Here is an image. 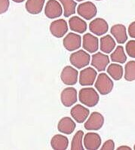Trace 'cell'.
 I'll return each mask as SVG.
<instances>
[{"label": "cell", "mask_w": 135, "mask_h": 150, "mask_svg": "<svg viewBox=\"0 0 135 150\" xmlns=\"http://www.w3.org/2000/svg\"><path fill=\"white\" fill-rule=\"evenodd\" d=\"M84 137V132L82 131H78L76 133L73 137L71 143L72 150H83L84 147L82 145V138Z\"/></svg>", "instance_id": "obj_27"}, {"label": "cell", "mask_w": 135, "mask_h": 150, "mask_svg": "<svg viewBox=\"0 0 135 150\" xmlns=\"http://www.w3.org/2000/svg\"><path fill=\"white\" fill-rule=\"evenodd\" d=\"M128 55L132 58H135V40H130L125 46Z\"/></svg>", "instance_id": "obj_28"}, {"label": "cell", "mask_w": 135, "mask_h": 150, "mask_svg": "<svg viewBox=\"0 0 135 150\" xmlns=\"http://www.w3.org/2000/svg\"><path fill=\"white\" fill-rule=\"evenodd\" d=\"M111 60L114 63H118V64H124L127 60V57L124 53V48L122 46H117L115 49V51L111 54L110 55Z\"/></svg>", "instance_id": "obj_24"}, {"label": "cell", "mask_w": 135, "mask_h": 150, "mask_svg": "<svg viewBox=\"0 0 135 150\" xmlns=\"http://www.w3.org/2000/svg\"><path fill=\"white\" fill-rule=\"evenodd\" d=\"M69 61L73 67L77 69H82L87 67L91 61V56L83 50H79L71 54L69 57Z\"/></svg>", "instance_id": "obj_3"}, {"label": "cell", "mask_w": 135, "mask_h": 150, "mask_svg": "<svg viewBox=\"0 0 135 150\" xmlns=\"http://www.w3.org/2000/svg\"><path fill=\"white\" fill-rule=\"evenodd\" d=\"M45 0H27L25 5L27 12L32 14L41 13Z\"/></svg>", "instance_id": "obj_22"}, {"label": "cell", "mask_w": 135, "mask_h": 150, "mask_svg": "<svg viewBox=\"0 0 135 150\" xmlns=\"http://www.w3.org/2000/svg\"><path fill=\"white\" fill-rule=\"evenodd\" d=\"M110 64V57L107 54L98 52L91 57V66L99 72L104 71Z\"/></svg>", "instance_id": "obj_13"}, {"label": "cell", "mask_w": 135, "mask_h": 150, "mask_svg": "<svg viewBox=\"0 0 135 150\" xmlns=\"http://www.w3.org/2000/svg\"><path fill=\"white\" fill-rule=\"evenodd\" d=\"M102 150H113L115 149V143L112 139H108L103 143L101 147Z\"/></svg>", "instance_id": "obj_30"}, {"label": "cell", "mask_w": 135, "mask_h": 150, "mask_svg": "<svg viewBox=\"0 0 135 150\" xmlns=\"http://www.w3.org/2000/svg\"><path fill=\"white\" fill-rule=\"evenodd\" d=\"M124 79L128 81L135 80V61L131 60L124 67Z\"/></svg>", "instance_id": "obj_26"}, {"label": "cell", "mask_w": 135, "mask_h": 150, "mask_svg": "<svg viewBox=\"0 0 135 150\" xmlns=\"http://www.w3.org/2000/svg\"><path fill=\"white\" fill-rule=\"evenodd\" d=\"M77 2H82V1H85V0H76Z\"/></svg>", "instance_id": "obj_34"}, {"label": "cell", "mask_w": 135, "mask_h": 150, "mask_svg": "<svg viewBox=\"0 0 135 150\" xmlns=\"http://www.w3.org/2000/svg\"><path fill=\"white\" fill-rule=\"evenodd\" d=\"M118 150H131V147L128 146H122L118 147Z\"/></svg>", "instance_id": "obj_32"}, {"label": "cell", "mask_w": 135, "mask_h": 150, "mask_svg": "<svg viewBox=\"0 0 135 150\" xmlns=\"http://www.w3.org/2000/svg\"><path fill=\"white\" fill-rule=\"evenodd\" d=\"M134 149H135V145H134Z\"/></svg>", "instance_id": "obj_35"}, {"label": "cell", "mask_w": 135, "mask_h": 150, "mask_svg": "<svg viewBox=\"0 0 135 150\" xmlns=\"http://www.w3.org/2000/svg\"><path fill=\"white\" fill-rule=\"evenodd\" d=\"M45 14L49 19H54L61 17L63 14V8L60 2L57 0H49L45 8Z\"/></svg>", "instance_id": "obj_7"}, {"label": "cell", "mask_w": 135, "mask_h": 150, "mask_svg": "<svg viewBox=\"0 0 135 150\" xmlns=\"http://www.w3.org/2000/svg\"><path fill=\"white\" fill-rule=\"evenodd\" d=\"M89 30L96 35H102L108 32L109 25L103 18H95L89 24Z\"/></svg>", "instance_id": "obj_11"}, {"label": "cell", "mask_w": 135, "mask_h": 150, "mask_svg": "<svg viewBox=\"0 0 135 150\" xmlns=\"http://www.w3.org/2000/svg\"><path fill=\"white\" fill-rule=\"evenodd\" d=\"M57 129L61 133L64 134H71L76 129V123L69 117H64L59 121Z\"/></svg>", "instance_id": "obj_18"}, {"label": "cell", "mask_w": 135, "mask_h": 150, "mask_svg": "<svg viewBox=\"0 0 135 150\" xmlns=\"http://www.w3.org/2000/svg\"><path fill=\"white\" fill-rule=\"evenodd\" d=\"M77 12L79 16L89 21L96 16L98 14V8L93 2H86L79 4L77 8Z\"/></svg>", "instance_id": "obj_4"}, {"label": "cell", "mask_w": 135, "mask_h": 150, "mask_svg": "<svg viewBox=\"0 0 135 150\" xmlns=\"http://www.w3.org/2000/svg\"><path fill=\"white\" fill-rule=\"evenodd\" d=\"M9 6V0H0V14L6 13L8 10Z\"/></svg>", "instance_id": "obj_29"}, {"label": "cell", "mask_w": 135, "mask_h": 150, "mask_svg": "<svg viewBox=\"0 0 135 150\" xmlns=\"http://www.w3.org/2000/svg\"><path fill=\"white\" fill-rule=\"evenodd\" d=\"M97 78V71L92 67H87L79 73V84L82 86H90Z\"/></svg>", "instance_id": "obj_8"}, {"label": "cell", "mask_w": 135, "mask_h": 150, "mask_svg": "<svg viewBox=\"0 0 135 150\" xmlns=\"http://www.w3.org/2000/svg\"><path fill=\"white\" fill-rule=\"evenodd\" d=\"M82 46L84 49L89 53H94L98 51L99 48V39L91 33L86 34L83 36Z\"/></svg>", "instance_id": "obj_15"}, {"label": "cell", "mask_w": 135, "mask_h": 150, "mask_svg": "<svg viewBox=\"0 0 135 150\" xmlns=\"http://www.w3.org/2000/svg\"><path fill=\"white\" fill-rule=\"evenodd\" d=\"M89 113L90 111L88 109L79 104L73 106L70 111L71 116L78 123H83L88 117Z\"/></svg>", "instance_id": "obj_16"}, {"label": "cell", "mask_w": 135, "mask_h": 150, "mask_svg": "<svg viewBox=\"0 0 135 150\" xmlns=\"http://www.w3.org/2000/svg\"><path fill=\"white\" fill-rule=\"evenodd\" d=\"M100 144H101V138L97 133H88L84 137V146L86 149H98L100 146Z\"/></svg>", "instance_id": "obj_14"}, {"label": "cell", "mask_w": 135, "mask_h": 150, "mask_svg": "<svg viewBox=\"0 0 135 150\" xmlns=\"http://www.w3.org/2000/svg\"><path fill=\"white\" fill-rule=\"evenodd\" d=\"M100 47L102 52L110 54L116 48V42L110 35H106L100 39Z\"/></svg>", "instance_id": "obj_21"}, {"label": "cell", "mask_w": 135, "mask_h": 150, "mask_svg": "<svg viewBox=\"0 0 135 150\" xmlns=\"http://www.w3.org/2000/svg\"><path fill=\"white\" fill-rule=\"evenodd\" d=\"M96 1H101V0H96Z\"/></svg>", "instance_id": "obj_36"}, {"label": "cell", "mask_w": 135, "mask_h": 150, "mask_svg": "<svg viewBox=\"0 0 135 150\" xmlns=\"http://www.w3.org/2000/svg\"><path fill=\"white\" fill-rule=\"evenodd\" d=\"M63 44L67 51H74L81 47L82 38L78 34L69 33L63 40Z\"/></svg>", "instance_id": "obj_9"}, {"label": "cell", "mask_w": 135, "mask_h": 150, "mask_svg": "<svg viewBox=\"0 0 135 150\" xmlns=\"http://www.w3.org/2000/svg\"><path fill=\"white\" fill-rule=\"evenodd\" d=\"M78 99L82 104L88 107H94L99 102V94L92 88H84L79 91Z\"/></svg>", "instance_id": "obj_1"}, {"label": "cell", "mask_w": 135, "mask_h": 150, "mask_svg": "<svg viewBox=\"0 0 135 150\" xmlns=\"http://www.w3.org/2000/svg\"><path fill=\"white\" fill-rule=\"evenodd\" d=\"M104 117L101 113L94 112L89 116L88 120L84 125L87 131H98L103 126Z\"/></svg>", "instance_id": "obj_5"}, {"label": "cell", "mask_w": 135, "mask_h": 150, "mask_svg": "<svg viewBox=\"0 0 135 150\" xmlns=\"http://www.w3.org/2000/svg\"><path fill=\"white\" fill-rule=\"evenodd\" d=\"M64 6V15L65 18H69L76 13L77 3L73 0H58Z\"/></svg>", "instance_id": "obj_25"}, {"label": "cell", "mask_w": 135, "mask_h": 150, "mask_svg": "<svg viewBox=\"0 0 135 150\" xmlns=\"http://www.w3.org/2000/svg\"><path fill=\"white\" fill-rule=\"evenodd\" d=\"M13 2H16V3H21V2H24L25 0H12Z\"/></svg>", "instance_id": "obj_33"}, {"label": "cell", "mask_w": 135, "mask_h": 150, "mask_svg": "<svg viewBox=\"0 0 135 150\" xmlns=\"http://www.w3.org/2000/svg\"><path fill=\"white\" fill-rule=\"evenodd\" d=\"M51 146L54 150H65L69 146V139L61 134H56L51 140Z\"/></svg>", "instance_id": "obj_20"}, {"label": "cell", "mask_w": 135, "mask_h": 150, "mask_svg": "<svg viewBox=\"0 0 135 150\" xmlns=\"http://www.w3.org/2000/svg\"><path fill=\"white\" fill-rule=\"evenodd\" d=\"M110 33L119 44H124L128 40L126 27L123 24L113 25L110 29Z\"/></svg>", "instance_id": "obj_17"}, {"label": "cell", "mask_w": 135, "mask_h": 150, "mask_svg": "<svg viewBox=\"0 0 135 150\" xmlns=\"http://www.w3.org/2000/svg\"><path fill=\"white\" fill-rule=\"evenodd\" d=\"M107 71L110 76H111L116 81H119L122 78L123 72H124L122 66L116 64H110Z\"/></svg>", "instance_id": "obj_23"}, {"label": "cell", "mask_w": 135, "mask_h": 150, "mask_svg": "<svg viewBox=\"0 0 135 150\" xmlns=\"http://www.w3.org/2000/svg\"><path fill=\"white\" fill-rule=\"evenodd\" d=\"M78 72L71 66H66L61 73V79L66 85H74L78 81Z\"/></svg>", "instance_id": "obj_6"}, {"label": "cell", "mask_w": 135, "mask_h": 150, "mask_svg": "<svg viewBox=\"0 0 135 150\" xmlns=\"http://www.w3.org/2000/svg\"><path fill=\"white\" fill-rule=\"evenodd\" d=\"M50 32L56 38H61L65 35L68 31V26L64 19L56 20L50 25Z\"/></svg>", "instance_id": "obj_10"}, {"label": "cell", "mask_w": 135, "mask_h": 150, "mask_svg": "<svg viewBox=\"0 0 135 150\" xmlns=\"http://www.w3.org/2000/svg\"><path fill=\"white\" fill-rule=\"evenodd\" d=\"M77 91L72 87L64 88L61 94L62 104L66 107L72 106L77 102Z\"/></svg>", "instance_id": "obj_12"}, {"label": "cell", "mask_w": 135, "mask_h": 150, "mask_svg": "<svg viewBox=\"0 0 135 150\" xmlns=\"http://www.w3.org/2000/svg\"><path fill=\"white\" fill-rule=\"evenodd\" d=\"M69 28L72 31L78 33H84L87 30L86 22L78 16H73L69 20Z\"/></svg>", "instance_id": "obj_19"}, {"label": "cell", "mask_w": 135, "mask_h": 150, "mask_svg": "<svg viewBox=\"0 0 135 150\" xmlns=\"http://www.w3.org/2000/svg\"><path fill=\"white\" fill-rule=\"evenodd\" d=\"M128 34L131 38L135 39V21L132 22L128 27Z\"/></svg>", "instance_id": "obj_31"}, {"label": "cell", "mask_w": 135, "mask_h": 150, "mask_svg": "<svg viewBox=\"0 0 135 150\" xmlns=\"http://www.w3.org/2000/svg\"><path fill=\"white\" fill-rule=\"evenodd\" d=\"M114 84L110 77L106 73H100L98 76L95 82V88L102 95H107L112 91Z\"/></svg>", "instance_id": "obj_2"}]
</instances>
